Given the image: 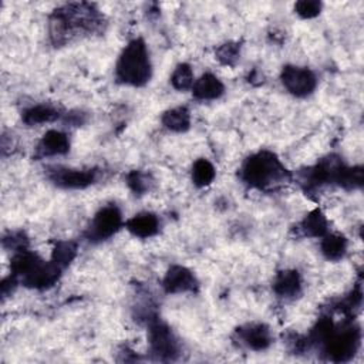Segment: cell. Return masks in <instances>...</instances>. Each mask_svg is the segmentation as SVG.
I'll use <instances>...</instances> for the list:
<instances>
[{
    "mask_svg": "<svg viewBox=\"0 0 364 364\" xmlns=\"http://www.w3.org/2000/svg\"><path fill=\"white\" fill-rule=\"evenodd\" d=\"M121 226H122V213L115 203H109L102 206L94 215L87 230V237L91 242L107 240L111 236H114Z\"/></svg>",
    "mask_w": 364,
    "mask_h": 364,
    "instance_id": "cell-6",
    "label": "cell"
},
{
    "mask_svg": "<svg viewBox=\"0 0 364 364\" xmlns=\"http://www.w3.org/2000/svg\"><path fill=\"white\" fill-rule=\"evenodd\" d=\"M152 176L142 171H131L127 175V185L135 195L146 193L152 186Z\"/></svg>",
    "mask_w": 364,
    "mask_h": 364,
    "instance_id": "cell-26",
    "label": "cell"
},
{
    "mask_svg": "<svg viewBox=\"0 0 364 364\" xmlns=\"http://www.w3.org/2000/svg\"><path fill=\"white\" fill-rule=\"evenodd\" d=\"M63 269L58 267L54 262H44L43 259L40 263L28 272L26 276H23L20 280L23 286L28 289H37V290H44L57 283V280L61 276Z\"/></svg>",
    "mask_w": 364,
    "mask_h": 364,
    "instance_id": "cell-10",
    "label": "cell"
},
{
    "mask_svg": "<svg viewBox=\"0 0 364 364\" xmlns=\"http://www.w3.org/2000/svg\"><path fill=\"white\" fill-rule=\"evenodd\" d=\"M195 82L192 67L188 63H181L175 67V70L171 74V84L178 91H188L192 90V85Z\"/></svg>",
    "mask_w": 364,
    "mask_h": 364,
    "instance_id": "cell-24",
    "label": "cell"
},
{
    "mask_svg": "<svg viewBox=\"0 0 364 364\" xmlns=\"http://www.w3.org/2000/svg\"><path fill=\"white\" fill-rule=\"evenodd\" d=\"M68 151H70V139L67 134L58 129H50L38 141L36 148V156L37 158L57 156V155H64Z\"/></svg>",
    "mask_w": 364,
    "mask_h": 364,
    "instance_id": "cell-12",
    "label": "cell"
},
{
    "mask_svg": "<svg viewBox=\"0 0 364 364\" xmlns=\"http://www.w3.org/2000/svg\"><path fill=\"white\" fill-rule=\"evenodd\" d=\"M301 236L307 237H323L328 233V222L326 215L317 208L309 212L297 226Z\"/></svg>",
    "mask_w": 364,
    "mask_h": 364,
    "instance_id": "cell-16",
    "label": "cell"
},
{
    "mask_svg": "<svg viewBox=\"0 0 364 364\" xmlns=\"http://www.w3.org/2000/svg\"><path fill=\"white\" fill-rule=\"evenodd\" d=\"M3 247L14 252L26 250L28 247V237L26 236L24 232L16 230V232H9L7 235L3 236Z\"/></svg>",
    "mask_w": 364,
    "mask_h": 364,
    "instance_id": "cell-27",
    "label": "cell"
},
{
    "mask_svg": "<svg viewBox=\"0 0 364 364\" xmlns=\"http://www.w3.org/2000/svg\"><path fill=\"white\" fill-rule=\"evenodd\" d=\"M321 1L318 0H300L294 4V11L301 18H314L321 11Z\"/></svg>",
    "mask_w": 364,
    "mask_h": 364,
    "instance_id": "cell-28",
    "label": "cell"
},
{
    "mask_svg": "<svg viewBox=\"0 0 364 364\" xmlns=\"http://www.w3.org/2000/svg\"><path fill=\"white\" fill-rule=\"evenodd\" d=\"M77 256V243L73 240H58L55 242L51 253V262H54L63 270L68 267V264Z\"/></svg>",
    "mask_w": 364,
    "mask_h": 364,
    "instance_id": "cell-23",
    "label": "cell"
},
{
    "mask_svg": "<svg viewBox=\"0 0 364 364\" xmlns=\"http://www.w3.org/2000/svg\"><path fill=\"white\" fill-rule=\"evenodd\" d=\"M85 121V117L82 112H71L67 114V122L71 125H81Z\"/></svg>",
    "mask_w": 364,
    "mask_h": 364,
    "instance_id": "cell-30",
    "label": "cell"
},
{
    "mask_svg": "<svg viewBox=\"0 0 364 364\" xmlns=\"http://www.w3.org/2000/svg\"><path fill=\"white\" fill-rule=\"evenodd\" d=\"M152 75V64L149 51L142 38L131 40L121 51L115 64V78L118 82L142 87Z\"/></svg>",
    "mask_w": 364,
    "mask_h": 364,
    "instance_id": "cell-3",
    "label": "cell"
},
{
    "mask_svg": "<svg viewBox=\"0 0 364 364\" xmlns=\"http://www.w3.org/2000/svg\"><path fill=\"white\" fill-rule=\"evenodd\" d=\"M58 118H60L58 109L54 108L53 105H48V104H37V105H33V107L24 109V112L21 114L23 122H24L26 125H28V127L54 122V121L58 119Z\"/></svg>",
    "mask_w": 364,
    "mask_h": 364,
    "instance_id": "cell-17",
    "label": "cell"
},
{
    "mask_svg": "<svg viewBox=\"0 0 364 364\" xmlns=\"http://www.w3.org/2000/svg\"><path fill=\"white\" fill-rule=\"evenodd\" d=\"M159 219L155 213L151 212H141L134 215L125 222L127 230L134 235L135 237L148 239L159 232Z\"/></svg>",
    "mask_w": 364,
    "mask_h": 364,
    "instance_id": "cell-14",
    "label": "cell"
},
{
    "mask_svg": "<svg viewBox=\"0 0 364 364\" xmlns=\"http://www.w3.org/2000/svg\"><path fill=\"white\" fill-rule=\"evenodd\" d=\"M348 242L343 235L337 233H326L321 237L320 249L323 256L330 262H338L341 260L347 253Z\"/></svg>",
    "mask_w": 364,
    "mask_h": 364,
    "instance_id": "cell-19",
    "label": "cell"
},
{
    "mask_svg": "<svg viewBox=\"0 0 364 364\" xmlns=\"http://www.w3.org/2000/svg\"><path fill=\"white\" fill-rule=\"evenodd\" d=\"M51 43L57 46L67 44L74 36L100 31L104 17L90 3H70L53 11L48 21Z\"/></svg>",
    "mask_w": 364,
    "mask_h": 364,
    "instance_id": "cell-1",
    "label": "cell"
},
{
    "mask_svg": "<svg viewBox=\"0 0 364 364\" xmlns=\"http://www.w3.org/2000/svg\"><path fill=\"white\" fill-rule=\"evenodd\" d=\"M361 333L355 324H346L341 328H333L331 334L321 344L327 360L333 363L350 361L360 347Z\"/></svg>",
    "mask_w": 364,
    "mask_h": 364,
    "instance_id": "cell-4",
    "label": "cell"
},
{
    "mask_svg": "<svg viewBox=\"0 0 364 364\" xmlns=\"http://www.w3.org/2000/svg\"><path fill=\"white\" fill-rule=\"evenodd\" d=\"M162 287L169 294L195 293L199 289V282L188 267L175 264L166 270L162 279Z\"/></svg>",
    "mask_w": 364,
    "mask_h": 364,
    "instance_id": "cell-9",
    "label": "cell"
},
{
    "mask_svg": "<svg viewBox=\"0 0 364 364\" xmlns=\"http://www.w3.org/2000/svg\"><path fill=\"white\" fill-rule=\"evenodd\" d=\"M223 82L212 73L202 74L192 85V94L199 101H213L223 95Z\"/></svg>",
    "mask_w": 364,
    "mask_h": 364,
    "instance_id": "cell-13",
    "label": "cell"
},
{
    "mask_svg": "<svg viewBox=\"0 0 364 364\" xmlns=\"http://www.w3.org/2000/svg\"><path fill=\"white\" fill-rule=\"evenodd\" d=\"M216 176L215 166L206 158H199L192 165V182L198 188H205L213 182Z\"/></svg>",
    "mask_w": 364,
    "mask_h": 364,
    "instance_id": "cell-22",
    "label": "cell"
},
{
    "mask_svg": "<svg viewBox=\"0 0 364 364\" xmlns=\"http://www.w3.org/2000/svg\"><path fill=\"white\" fill-rule=\"evenodd\" d=\"M148 343H149V353L154 360L158 361H173L179 355V343L165 323L154 318L149 321L148 330Z\"/></svg>",
    "mask_w": 364,
    "mask_h": 364,
    "instance_id": "cell-5",
    "label": "cell"
},
{
    "mask_svg": "<svg viewBox=\"0 0 364 364\" xmlns=\"http://www.w3.org/2000/svg\"><path fill=\"white\" fill-rule=\"evenodd\" d=\"M283 87L294 97L304 98L310 95L317 85L316 74L307 67L284 65L280 73Z\"/></svg>",
    "mask_w": 364,
    "mask_h": 364,
    "instance_id": "cell-7",
    "label": "cell"
},
{
    "mask_svg": "<svg viewBox=\"0 0 364 364\" xmlns=\"http://www.w3.org/2000/svg\"><path fill=\"white\" fill-rule=\"evenodd\" d=\"M17 284H18L17 277H16V276H13V274H10L9 277L3 279V282H1V284H0L3 299H4V297H7V296H10V294L14 291V289L17 287Z\"/></svg>",
    "mask_w": 364,
    "mask_h": 364,
    "instance_id": "cell-29",
    "label": "cell"
},
{
    "mask_svg": "<svg viewBox=\"0 0 364 364\" xmlns=\"http://www.w3.org/2000/svg\"><path fill=\"white\" fill-rule=\"evenodd\" d=\"M273 290L280 297H296L301 291V276L294 269L280 270L273 280Z\"/></svg>",
    "mask_w": 364,
    "mask_h": 364,
    "instance_id": "cell-15",
    "label": "cell"
},
{
    "mask_svg": "<svg viewBox=\"0 0 364 364\" xmlns=\"http://www.w3.org/2000/svg\"><path fill=\"white\" fill-rule=\"evenodd\" d=\"M47 178L61 189H84L95 182L97 171L54 166L47 169Z\"/></svg>",
    "mask_w": 364,
    "mask_h": 364,
    "instance_id": "cell-8",
    "label": "cell"
},
{
    "mask_svg": "<svg viewBox=\"0 0 364 364\" xmlns=\"http://www.w3.org/2000/svg\"><path fill=\"white\" fill-rule=\"evenodd\" d=\"M40 260L41 259L38 255H36L27 249L16 252L10 260L11 274L16 276L17 279H21L28 272H31L40 263Z\"/></svg>",
    "mask_w": 364,
    "mask_h": 364,
    "instance_id": "cell-20",
    "label": "cell"
},
{
    "mask_svg": "<svg viewBox=\"0 0 364 364\" xmlns=\"http://www.w3.org/2000/svg\"><path fill=\"white\" fill-rule=\"evenodd\" d=\"M290 172L272 151H259L247 156L240 168L242 181L255 189H273L290 179Z\"/></svg>",
    "mask_w": 364,
    "mask_h": 364,
    "instance_id": "cell-2",
    "label": "cell"
},
{
    "mask_svg": "<svg viewBox=\"0 0 364 364\" xmlns=\"http://www.w3.org/2000/svg\"><path fill=\"white\" fill-rule=\"evenodd\" d=\"M240 57V44L236 41H228L220 44L215 50V58L222 64L228 67H233Z\"/></svg>",
    "mask_w": 364,
    "mask_h": 364,
    "instance_id": "cell-25",
    "label": "cell"
},
{
    "mask_svg": "<svg viewBox=\"0 0 364 364\" xmlns=\"http://www.w3.org/2000/svg\"><path fill=\"white\" fill-rule=\"evenodd\" d=\"M363 182H364L363 166H347L344 164L340 166L337 176L334 179V183H337L338 186L347 191L361 188Z\"/></svg>",
    "mask_w": 364,
    "mask_h": 364,
    "instance_id": "cell-21",
    "label": "cell"
},
{
    "mask_svg": "<svg viewBox=\"0 0 364 364\" xmlns=\"http://www.w3.org/2000/svg\"><path fill=\"white\" fill-rule=\"evenodd\" d=\"M236 336L240 344L253 351H263L273 341L270 328L263 323L245 324L236 330Z\"/></svg>",
    "mask_w": 364,
    "mask_h": 364,
    "instance_id": "cell-11",
    "label": "cell"
},
{
    "mask_svg": "<svg viewBox=\"0 0 364 364\" xmlns=\"http://www.w3.org/2000/svg\"><path fill=\"white\" fill-rule=\"evenodd\" d=\"M161 122L172 132H185L191 128V112L186 107H173L162 114Z\"/></svg>",
    "mask_w": 364,
    "mask_h": 364,
    "instance_id": "cell-18",
    "label": "cell"
}]
</instances>
